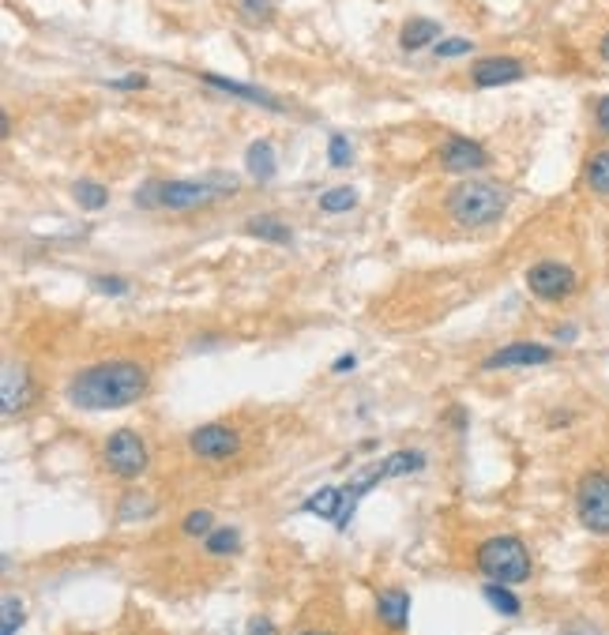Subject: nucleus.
I'll use <instances>...</instances> for the list:
<instances>
[{"label":"nucleus","instance_id":"f704fd0d","mask_svg":"<svg viewBox=\"0 0 609 635\" xmlns=\"http://www.w3.org/2000/svg\"><path fill=\"white\" fill-rule=\"evenodd\" d=\"M598 53H602V61L609 64V34H606V38H602V46H598Z\"/></svg>","mask_w":609,"mask_h":635},{"label":"nucleus","instance_id":"7c9ffc66","mask_svg":"<svg viewBox=\"0 0 609 635\" xmlns=\"http://www.w3.org/2000/svg\"><path fill=\"white\" fill-rule=\"evenodd\" d=\"M245 635H275V624L267 617H252L249 628H245Z\"/></svg>","mask_w":609,"mask_h":635},{"label":"nucleus","instance_id":"f8f14e48","mask_svg":"<svg viewBox=\"0 0 609 635\" xmlns=\"http://www.w3.org/2000/svg\"><path fill=\"white\" fill-rule=\"evenodd\" d=\"M470 79L478 87H508V83L523 79V64L516 57H482L470 68Z\"/></svg>","mask_w":609,"mask_h":635},{"label":"nucleus","instance_id":"2eb2a0df","mask_svg":"<svg viewBox=\"0 0 609 635\" xmlns=\"http://www.w3.org/2000/svg\"><path fill=\"white\" fill-rule=\"evenodd\" d=\"M245 170L256 177V181H271L275 173H279V158H275V147L271 140H256L249 143V151H245Z\"/></svg>","mask_w":609,"mask_h":635},{"label":"nucleus","instance_id":"6ab92c4d","mask_svg":"<svg viewBox=\"0 0 609 635\" xmlns=\"http://www.w3.org/2000/svg\"><path fill=\"white\" fill-rule=\"evenodd\" d=\"M245 233L260 237V241H271V245H286V241H290V226L279 222V218H249V222H245Z\"/></svg>","mask_w":609,"mask_h":635},{"label":"nucleus","instance_id":"5701e85b","mask_svg":"<svg viewBox=\"0 0 609 635\" xmlns=\"http://www.w3.org/2000/svg\"><path fill=\"white\" fill-rule=\"evenodd\" d=\"M72 196H76V203L83 211H102V207L110 203V188L98 185V181H79V185L72 188Z\"/></svg>","mask_w":609,"mask_h":635},{"label":"nucleus","instance_id":"423d86ee","mask_svg":"<svg viewBox=\"0 0 609 635\" xmlns=\"http://www.w3.org/2000/svg\"><path fill=\"white\" fill-rule=\"evenodd\" d=\"M102 459L110 466V474L121 481H136L147 470V440L136 429H117L102 444Z\"/></svg>","mask_w":609,"mask_h":635},{"label":"nucleus","instance_id":"39448f33","mask_svg":"<svg viewBox=\"0 0 609 635\" xmlns=\"http://www.w3.org/2000/svg\"><path fill=\"white\" fill-rule=\"evenodd\" d=\"M576 515L583 530H591L598 538H609V474L591 470L583 474L576 489Z\"/></svg>","mask_w":609,"mask_h":635},{"label":"nucleus","instance_id":"dca6fc26","mask_svg":"<svg viewBox=\"0 0 609 635\" xmlns=\"http://www.w3.org/2000/svg\"><path fill=\"white\" fill-rule=\"evenodd\" d=\"M440 38V23L437 19H410L403 31H399V46L403 49H425L429 42H437Z\"/></svg>","mask_w":609,"mask_h":635},{"label":"nucleus","instance_id":"bb28decb","mask_svg":"<svg viewBox=\"0 0 609 635\" xmlns=\"http://www.w3.org/2000/svg\"><path fill=\"white\" fill-rule=\"evenodd\" d=\"M328 162L335 166V170H343V166L354 162V147H350L346 136H331L328 140Z\"/></svg>","mask_w":609,"mask_h":635},{"label":"nucleus","instance_id":"c85d7f7f","mask_svg":"<svg viewBox=\"0 0 609 635\" xmlns=\"http://www.w3.org/2000/svg\"><path fill=\"white\" fill-rule=\"evenodd\" d=\"M470 49L474 46H470L467 38H440L433 53H437V57H463V53H470Z\"/></svg>","mask_w":609,"mask_h":635},{"label":"nucleus","instance_id":"72a5a7b5","mask_svg":"<svg viewBox=\"0 0 609 635\" xmlns=\"http://www.w3.org/2000/svg\"><path fill=\"white\" fill-rule=\"evenodd\" d=\"M557 339H561V342H572V339H576V327H564V331H557Z\"/></svg>","mask_w":609,"mask_h":635},{"label":"nucleus","instance_id":"b1692460","mask_svg":"<svg viewBox=\"0 0 609 635\" xmlns=\"http://www.w3.org/2000/svg\"><path fill=\"white\" fill-rule=\"evenodd\" d=\"M587 185L598 196H609V151L591 155V162H587Z\"/></svg>","mask_w":609,"mask_h":635},{"label":"nucleus","instance_id":"0eeeda50","mask_svg":"<svg viewBox=\"0 0 609 635\" xmlns=\"http://www.w3.org/2000/svg\"><path fill=\"white\" fill-rule=\"evenodd\" d=\"M188 451L196 459H207V463H222V459L241 451V433L222 425V421H207V425L188 433Z\"/></svg>","mask_w":609,"mask_h":635},{"label":"nucleus","instance_id":"473e14b6","mask_svg":"<svg viewBox=\"0 0 609 635\" xmlns=\"http://www.w3.org/2000/svg\"><path fill=\"white\" fill-rule=\"evenodd\" d=\"M354 365H358V357H354V354H343L339 361H335V365H331V369H335V372H350Z\"/></svg>","mask_w":609,"mask_h":635},{"label":"nucleus","instance_id":"cd10ccee","mask_svg":"<svg viewBox=\"0 0 609 635\" xmlns=\"http://www.w3.org/2000/svg\"><path fill=\"white\" fill-rule=\"evenodd\" d=\"M91 290H98V294H106V297H125L132 286H128V279H121V275H94Z\"/></svg>","mask_w":609,"mask_h":635},{"label":"nucleus","instance_id":"c9c22d12","mask_svg":"<svg viewBox=\"0 0 609 635\" xmlns=\"http://www.w3.org/2000/svg\"><path fill=\"white\" fill-rule=\"evenodd\" d=\"M297 635H335V632H297Z\"/></svg>","mask_w":609,"mask_h":635},{"label":"nucleus","instance_id":"f03ea898","mask_svg":"<svg viewBox=\"0 0 609 635\" xmlns=\"http://www.w3.org/2000/svg\"><path fill=\"white\" fill-rule=\"evenodd\" d=\"M237 181L226 173H211L207 181H151L136 192V207H170V211H196L203 203L234 192Z\"/></svg>","mask_w":609,"mask_h":635},{"label":"nucleus","instance_id":"a211bd4d","mask_svg":"<svg viewBox=\"0 0 609 635\" xmlns=\"http://www.w3.org/2000/svg\"><path fill=\"white\" fill-rule=\"evenodd\" d=\"M482 594H485V602L493 605L500 617H519V613H523V602H519L516 594L504 587V583H485Z\"/></svg>","mask_w":609,"mask_h":635},{"label":"nucleus","instance_id":"20e7f679","mask_svg":"<svg viewBox=\"0 0 609 635\" xmlns=\"http://www.w3.org/2000/svg\"><path fill=\"white\" fill-rule=\"evenodd\" d=\"M478 572L489 579V583H504V587H516V583H527L531 579V553L527 545L512 538V534H500V538H489V542L478 545Z\"/></svg>","mask_w":609,"mask_h":635},{"label":"nucleus","instance_id":"2f4dec72","mask_svg":"<svg viewBox=\"0 0 609 635\" xmlns=\"http://www.w3.org/2000/svg\"><path fill=\"white\" fill-rule=\"evenodd\" d=\"M594 121H598V128L609 136V94L606 98H598V106H594Z\"/></svg>","mask_w":609,"mask_h":635},{"label":"nucleus","instance_id":"c756f323","mask_svg":"<svg viewBox=\"0 0 609 635\" xmlns=\"http://www.w3.org/2000/svg\"><path fill=\"white\" fill-rule=\"evenodd\" d=\"M106 83H110L113 91H143V87H147V76H143V72H128V76L106 79Z\"/></svg>","mask_w":609,"mask_h":635},{"label":"nucleus","instance_id":"7ed1b4c3","mask_svg":"<svg viewBox=\"0 0 609 635\" xmlns=\"http://www.w3.org/2000/svg\"><path fill=\"white\" fill-rule=\"evenodd\" d=\"M448 211L463 230H482L504 218L508 211V192L489 181H463L459 188H452L448 196Z\"/></svg>","mask_w":609,"mask_h":635},{"label":"nucleus","instance_id":"9d476101","mask_svg":"<svg viewBox=\"0 0 609 635\" xmlns=\"http://www.w3.org/2000/svg\"><path fill=\"white\" fill-rule=\"evenodd\" d=\"M440 166L448 173H474L489 166V155L478 140H467V136H448L444 147H440Z\"/></svg>","mask_w":609,"mask_h":635},{"label":"nucleus","instance_id":"393cba45","mask_svg":"<svg viewBox=\"0 0 609 635\" xmlns=\"http://www.w3.org/2000/svg\"><path fill=\"white\" fill-rule=\"evenodd\" d=\"M211 530H215V515L207 508H196V512H188L181 519V534H188V538H207Z\"/></svg>","mask_w":609,"mask_h":635},{"label":"nucleus","instance_id":"aec40b11","mask_svg":"<svg viewBox=\"0 0 609 635\" xmlns=\"http://www.w3.org/2000/svg\"><path fill=\"white\" fill-rule=\"evenodd\" d=\"M422 466H425L422 451H391L388 459H384V474L388 478H406V474H418Z\"/></svg>","mask_w":609,"mask_h":635},{"label":"nucleus","instance_id":"9b49d317","mask_svg":"<svg viewBox=\"0 0 609 635\" xmlns=\"http://www.w3.org/2000/svg\"><path fill=\"white\" fill-rule=\"evenodd\" d=\"M27 403H31V372L8 361L4 380H0V406H4V414H19V410H27Z\"/></svg>","mask_w":609,"mask_h":635},{"label":"nucleus","instance_id":"ddd939ff","mask_svg":"<svg viewBox=\"0 0 609 635\" xmlns=\"http://www.w3.org/2000/svg\"><path fill=\"white\" fill-rule=\"evenodd\" d=\"M200 79L207 87H215V91H226V94H234V98H245V102H256V106L271 109V113H282V102L275 94H267L264 87H252V83H241V79L215 76V72H203Z\"/></svg>","mask_w":609,"mask_h":635},{"label":"nucleus","instance_id":"a878e982","mask_svg":"<svg viewBox=\"0 0 609 635\" xmlns=\"http://www.w3.org/2000/svg\"><path fill=\"white\" fill-rule=\"evenodd\" d=\"M0 635H16V628H23V602L16 594H4V613H0Z\"/></svg>","mask_w":609,"mask_h":635},{"label":"nucleus","instance_id":"4be33fe9","mask_svg":"<svg viewBox=\"0 0 609 635\" xmlns=\"http://www.w3.org/2000/svg\"><path fill=\"white\" fill-rule=\"evenodd\" d=\"M237 545H241L237 527H215L203 538V549H207L211 557H230V553H237Z\"/></svg>","mask_w":609,"mask_h":635},{"label":"nucleus","instance_id":"4468645a","mask_svg":"<svg viewBox=\"0 0 609 635\" xmlns=\"http://www.w3.org/2000/svg\"><path fill=\"white\" fill-rule=\"evenodd\" d=\"M376 617H380V624L391 628V632L406 628V620H410V594L399 587L380 590V594H376Z\"/></svg>","mask_w":609,"mask_h":635},{"label":"nucleus","instance_id":"6e6552de","mask_svg":"<svg viewBox=\"0 0 609 635\" xmlns=\"http://www.w3.org/2000/svg\"><path fill=\"white\" fill-rule=\"evenodd\" d=\"M527 290L538 301H564V297L576 294V271L557 260H542L527 271Z\"/></svg>","mask_w":609,"mask_h":635},{"label":"nucleus","instance_id":"412c9836","mask_svg":"<svg viewBox=\"0 0 609 635\" xmlns=\"http://www.w3.org/2000/svg\"><path fill=\"white\" fill-rule=\"evenodd\" d=\"M354 207H358V192L350 185L320 192V211H328V215H346V211H354Z\"/></svg>","mask_w":609,"mask_h":635},{"label":"nucleus","instance_id":"1a4fd4ad","mask_svg":"<svg viewBox=\"0 0 609 635\" xmlns=\"http://www.w3.org/2000/svg\"><path fill=\"white\" fill-rule=\"evenodd\" d=\"M553 361V350L546 342H508L493 354L485 357L482 365L489 372L493 369H531V365H549Z\"/></svg>","mask_w":609,"mask_h":635},{"label":"nucleus","instance_id":"f3484780","mask_svg":"<svg viewBox=\"0 0 609 635\" xmlns=\"http://www.w3.org/2000/svg\"><path fill=\"white\" fill-rule=\"evenodd\" d=\"M301 512L320 515V519H339V512H343V485H328V489L313 493L301 504Z\"/></svg>","mask_w":609,"mask_h":635},{"label":"nucleus","instance_id":"f257e3e1","mask_svg":"<svg viewBox=\"0 0 609 635\" xmlns=\"http://www.w3.org/2000/svg\"><path fill=\"white\" fill-rule=\"evenodd\" d=\"M151 391V369L143 361L132 357H110L79 369L68 380V403L87 414H102V410H121V406L140 403L143 395Z\"/></svg>","mask_w":609,"mask_h":635}]
</instances>
